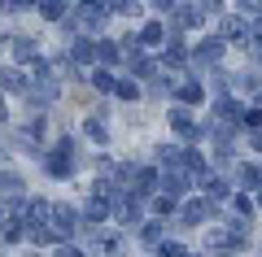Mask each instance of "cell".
<instances>
[{
    "mask_svg": "<svg viewBox=\"0 0 262 257\" xmlns=\"http://www.w3.org/2000/svg\"><path fill=\"white\" fill-rule=\"evenodd\" d=\"M0 218H5V209H0Z\"/></svg>",
    "mask_w": 262,
    "mask_h": 257,
    "instance_id": "obj_27",
    "label": "cell"
},
{
    "mask_svg": "<svg viewBox=\"0 0 262 257\" xmlns=\"http://www.w3.org/2000/svg\"><path fill=\"white\" fill-rule=\"evenodd\" d=\"M170 209H175V201H170V196H153V214H158V218H170Z\"/></svg>",
    "mask_w": 262,
    "mask_h": 257,
    "instance_id": "obj_14",
    "label": "cell"
},
{
    "mask_svg": "<svg viewBox=\"0 0 262 257\" xmlns=\"http://www.w3.org/2000/svg\"><path fill=\"white\" fill-rule=\"evenodd\" d=\"M131 70L140 74V79H149V74H158V65H153L149 57H136V61H131Z\"/></svg>",
    "mask_w": 262,
    "mask_h": 257,
    "instance_id": "obj_16",
    "label": "cell"
},
{
    "mask_svg": "<svg viewBox=\"0 0 262 257\" xmlns=\"http://www.w3.org/2000/svg\"><path fill=\"white\" fill-rule=\"evenodd\" d=\"M210 214H214V205H210L206 196H192V201L184 205V214H179V222H184V227H196V222H206Z\"/></svg>",
    "mask_w": 262,
    "mask_h": 257,
    "instance_id": "obj_3",
    "label": "cell"
},
{
    "mask_svg": "<svg viewBox=\"0 0 262 257\" xmlns=\"http://www.w3.org/2000/svg\"><path fill=\"white\" fill-rule=\"evenodd\" d=\"M140 236H144V240H149V244H158V240H162V222H149V227H144V231H140Z\"/></svg>",
    "mask_w": 262,
    "mask_h": 257,
    "instance_id": "obj_23",
    "label": "cell"
},
{
    "mask_svg": "<svg viewBox=\"0 0 262 257\" xmlns=\"http://www.w3.org/2000/svg\"><path fill=\"white\" fill-rule=\"evenodd\" d=\"M13 53H18V57H31V53H35V39H13Z\"/></svg>",
    "mask_w": 262,
    "mask_h": 257,
    "instance_id": "obj_22",
    "label": "cell"
},
{
    "mask_svg": "<svg viewBox=\"0 0 262 257\" xmlns=\"http://www.w3.org/2000/svg\"><path fill=\"white\" fill-rule=\"evenodd\" d=\"M92 87H96V92H114V74L110 70H96L92 74Z\"/></svg>",
    "mask_w": 262,
    "mask_h": 257,
    "instance_id": "obj_12",
    "label": "cell"
},
{
    "mask_svg": "<svg viewBox=\"0 0 262 257\" xmlns=\"http://www.w3.org/2000/svg\"><path fill=\"white\" fill-rule=\"evenodd\" d=\"M75 22H83V27H101V22H105V9H101V5H79V9H75Z\"/></svg>",
    "mask_w": 262,
    "mask_h": 257,
    "instance_id": "obj_5",
    "label": "cell"
},
{
    "mask_svg": "<svg viewBox=\"0 0 262 257\" xmlns=\"http://www.w3.org/2000/svg\"><path fill=\"white\" fill-rule=\"evenodd\" d=\"M236 188H262V170L258 166H241L236 170Z\"/></svg>",
    "mask_w": 262,
    "mask_h": 257,
    "instance_id": "obj_8",
    "label": "cell"
},
{
    "mask_svg": "<svg viewBox=\"0 0 262 257\" xmlns=\"http://www.w3.org/2000/svg\"><path fill=\"white\" fill-rule=\"evenodd\" d=\"M241 122H245V127H253V131H258V127H262V109H245V113H241Z\"/></svg>",
    "mask_w": 262,
    "mask_h": 257,
    "instance_id": "obj_21",
    "label": "cell"
},
{
    "mask_svg": "<svg viewBox=\"0 0 262 257\" xmlns=\"http://www.w3.org/2000/svg\"><path fill=\"white\" fill-rule=\"evenodd\" d=\"M258 201H262V192H258Z\"/></svg>",
    "mask_w": 262,
    "mask_h": 257,
    "instance_id": "obj_28",
    "label": "cell"
},
{
    "mask_svg": "<svg viewBox=\"0 0 262 257\" xmlns=\"http://www.w3.org/2000/svg\"><path fill=\"white\" fill-rule=\"evenodd\" d=\"M57 257H83V253H79V248H66V244H61V248H57Z\"/></svg>",
    "mask_w": 262,
    "mask_h": 257,
    "instance_id": "obj_24",
    "label": "cell"
},
{
    "mask_svg": "<svg viewBox=\"0 0 262 257\" xmlns=\"http://www.w3.org/2000/svg\"><path fill=\"white\" fill-rule=\"evenodd\" d=\"M0 188H5L9 196H18V192H22V179H18V175H0Z\"/></svg>",
    "mask_w": 262,
    "mask_h": 257,
    "instance_id": "obj_18",
    "label": "cell"
},
{
    "mask_svg": "<svg viewBox=\"0 0 262 257\" xmlns=\"http://www.w3.org/2000/svg\"><path fill=\"white\" fill-rule=\"evenodd\" d=\"M158 188H162V196H184L188 192V170L184 166H170V170H162V179H158Z\"/></svg>",
    "mask_w": 262,
    "mask_h": 257,
    "instance_id": "obj_1",
    "label": "cell"
},
{
    "mask_svg": "<svg viewBox=\"0 0 262 257\" xmlns=\"http://www.w3.org/2000/svg\"><path fill=\"white\" fill-rule=\"evenodd\" d=\"M96 61H105V65H110V61H118V44H110V39H105V44H96Z\"/></svg>",
    "mask_w": 262,
    "mask_h": 257,
    "instance_id": "obj_11",
    "label": "cell"
},
{
    "mask_svg": "<svg viewBox=\"0 0 262 257\" xmlns=\"http://www.w3.org/2000/svg\"><path fill=\"white\" fill-rule=\"evenodd\" d=\"M114 87H118V96H122V101H136V96H140V87H136V83H131V79L114 83Z\"/></svg>",
    "mask_w": 262,
    "mask_h": 257,
    "instance_id": "obj_17",
    "label": "cell"
},
{
    "mask_svg": "<svg viewBox=\"0 0 262 257\" xmlns=\"http://www.w3.org/2000/svg\"><path fill=\"white\" fill-rule=\"evenodd\" d=\"M258 105H262V96H258Z\"/></svg>",
    "mask_w": 262,
    "mask_h": 257,
    "instance_id": "obj_29",
    "label": "cell"
},
{
    "mask_svg": "<svg viewBox=\"0 0 262 257\" xmlns=\"http://www.w3.org/2000/svg\"><path fill=\"white\" fill-rule=\"evenodd\" d=\"M83 131H88V135L96 139V144H105V127H101V122H96V118H88V127H83Z\"/></svg>",
    "mask_w": 262,
    "mask_h": 257,
    "instance_id": "obj_20",
    "label": "cell"
},
{
    "mask_svg": "<svg viewBox=\"0 0 262 257\" xmlns=\"http://www.w3.org/2000/svg\"><path fill=\"white\" fill-rule=\"evenodd\" d=\"M219 61H223V39H206V44H196V53H192L196 74H206V65H219Z\"/></svg>",
    "mask_w": 262,
    "mask_h": 257,
    "instance_id": "obj_2",
    "label": "cell"
},
{
    "mask_svg": "<svg viewBox=\"0 0 262 257\" xmlns=\"http://www.w3.org/2000/svg\"><path fill=\"white\" fill-rule=\"evenodd\" d=\"M253 148H258V153H262V131H253Z\"/></svg>",
    "mask_w": 262,
    "mask_h": 257,
    "instance_id": "obj_25",
    "label": "cell"
},
{
    "mask_svg": "<svg viewBox=\"0 0 262 257\" xmlns=\"http://www.w3.org/2000/svg\"><path fill=\"white\" fill-rule=\"evenodd\" d=\"M0 87L18 92V87H22V74H18V70H0Z\"/></svg>",
    "mask_w": 262,
    "mask_h": 257,
    "instance_id": "obj_15",
    "label": "cell"
},
{
    "mask_svg": "<svg viewBox=\"0 0 262 257\" xmlns=\"http://www.w3.org/2000/svg\"><path fill=\"white\" fill-rule=\"evenodd\" d=\"M170 127H175L179 135H184V144H192V139H201V135H206V127H196V122L188 118L184 109H170Z\"/></svg>",
    "mask_w": 262,
    "mask_h": 257,
    "instance_id": "obj_4",
    "label": "cell"
},
{
    "mask_svg": "<svg viewBox=\"0 0 262 257\" xmlns=\"http://www.w3.org/2000/svg\"><path fill=\"white\" fill-rule=\"evenodd\" d=\"M162 257H188L179 240H162Z\"/></svg>",
    "mask_w": 262,
    "mask_h": 257,
    "instance_id": "obj_19",
    "label": "cell"
},
{
    "mask_svg": "<svg viewBox=\"0 0 262 257\" xmlns=\"http://www.w3.org/2000/svg\"><path fill=\"white\" fill-rule=\"evenodd\" d=\"M48 214H53V227L57 231H75V209H66V205H57V209H48Z\"/></svg>",
    "mask_w": 262,
    "mask_h": 257,
    "instance_id": "obj_9",
    "label": "cell"
},
{
    "mask_svg": "<svg viewBox=\"0 0 262 257\" xmlns=\"http://www.w3.org/2000/svg\"><path fill=\"white\" fill-rule=\"evenodd\" d=\"M214 113H219L223 122H241V105H236L232 96H219V101H214Z\"/></svg>",
    "mask_w": 262,
    "mask_h": 257,
    "instance_id": "obj_7",
    "label": "cell"
},
{
    "mask_svg": "<svg viewBox=\"0 0 262 257\" xmlns=\"http://www.w3.org/2000/svg\"><path fill=\"white\" fill-rule=\"evenodd\" d=\"M162 35H166V31H162L158 22H149V27H144V31H140V35H136V39H140V44H158Z\"/></svg>",
    "mask_w": 262,
    "mask_h": 257,
    "instance_id": "obj_13",
    "label": "cell"
},
{
    "mask_svg": "<svg viewBox=\"0 0 262 257\" xmlns=\"http://www.w3.org/2000/svg\"><path fill=\"white\" fill-rule=\"evenodd\" d=\"M201 96H206V92H201V83H184V87H179V101H184V105H196Z\"/></svg>",
    "mask_w": 262,
    "mask_h": 257,
    "instance_id": "obj_10",
    "label": "cell"
},
{
    "mask_svg": "<svg viewBox=\"0 0 262 257\" xmlns=\"http://www.w3.org/2000/svg\"><path fill=\"white\" fill-rule=\"evenodd\" d=\"M249 22H241V18H223V35L227 39H236V44H245V39H249Z\"/></svg>",
    "mask_w": 262,
    "mask_h": 257,
    "instance_id": "obj_6",
    "label": "cell"
},
{
    "mask_svg": "<svg viewBox=\"0 0 262 257\" xmlns=\"http://www.w3.org/2000/svg\"><path fill=\"white\" fill-rule=\"evenodd\" d=\"M253 13H258V22H262V9H253Z\"/></svg>",
    "mask_w": 262,
    "mask_h": 257,
    "instance_id": "obj_26",
    "label": "cell"
}]
</instances>
